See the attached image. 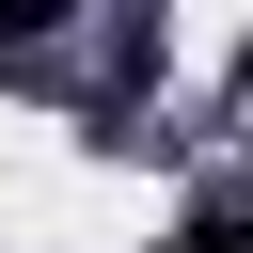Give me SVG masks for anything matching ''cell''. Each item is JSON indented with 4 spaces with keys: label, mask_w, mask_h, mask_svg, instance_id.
Returning <instances> with one entry per match:
<instances>
[{
    "label": "cell",
    "mask_w": 253,
    "mask_h": 253,
    "mask_svg": "<svg viewBox=\"0 0 253 253\" xmlns=\"http://www.w3.org/2000/svg\"><path fill=\"white\" fill-rule=\"evenodd\" d=\"M174 253H253V174H237V190H206V206L174 221Z\"/></svg>",
    "instance_id": "cell-1"
},
{
    "label": "cell",
    "mask_w": 253,
    "mask_h": 253,
    "mask_svg": "<svg viewBox=\"0 0 253 253\" xmlns=\"http://www.w3.org/2000/svg\"><path fill=\"white\" fill-rule=\"evenodd\" d=\"M63 16H79V0H0V47H47Z\"/></svg>",
    "instance_id": "cell-2"
}]
</instances>
